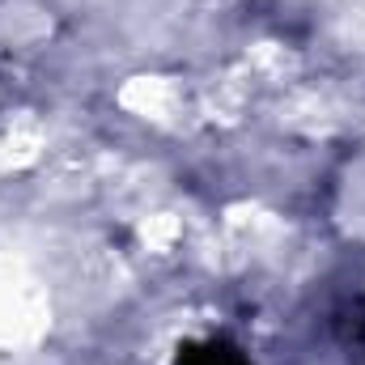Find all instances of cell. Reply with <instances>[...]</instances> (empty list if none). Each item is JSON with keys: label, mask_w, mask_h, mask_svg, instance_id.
Masks as SVG:
<instances>
[{"label": "cell", "mask_w": 365, "mask_h": 365, "mask_svg": "<svg viewBox=\"0 0 365 365\" xmlns=\"http://www.w3.org/2000/svg\"><path fill=\"white\" fill-rule=\"evenodd\" d=\"M175 365H255L234 340L225 336H204V340H182L175 349Z\"/></svg>", "instance_id": "cell-1"}]
</instances>
